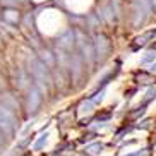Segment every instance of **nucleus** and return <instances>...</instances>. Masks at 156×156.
Here are the masks:
<instances>
[{"instance_id":"1a4fd4ad","label":"nucleus","mask_w":156,"mask_h":156,"mask_svg":"<svg viewBox=\"0 0 156 156\" xmlns=\"http://www.w3.org/2000/svg\"><path fill=\"white\" fill-rule=\"evenodd\" d=\"M101 149H103V146H101L100 142H96V144H93V146L87 147V153H91V154H100Z\"/></svg>"},{"instance_id":"9d476101","label":"nucleus","mask_w":156,"mask_h":156,"mask_svg":"<svg viewBox=\"0 0 156 156\" xmlns=\"http://www.w3.org/2000/svg\"><path fill=\"white\" fill-rule=\"evenodd\" d=\"M137 79H139V81H144V84L156 83V79H153L151 76H147V74H144V72H142V74H139V76H137Z\"/></svg>"},{"instance_id":"2eb2a0df","label":"nucleus","mask_w":156,"mask_h":156,"mask_svg":"<svg viewBox=\"0 0 156 156\" xmlns=\"http://www.w3.org/2000/svg\"><path fill=\"white\" fill-rule=\"evenodd\" d=\"M4 146V137H2V134H0V147Z\"/></svg>"},{"instance_id":"f3484780","label":"nucleus","mask_w":156,"mask_h":156,"mask_svg":"<svg viewBox=\"0 0 156 156\" xmlns=\"http://www.w3.org/2000/svg\"><path fill=\"white\" fill-rule=\"evenodd\" d=\"M153 2H154V5H156V0H153Z\"/></svg>"},{"instance_id":"423d86ee","label":"nucleus","mask_w":156,"mask_h":156,"mask_svg":"<svg viewBox=\"0 0 156 156\" xmlns=\"http://www.w3.org/2000/svg\"><path fill=\"white\" fill-rule=\"evenodd\" d=\"M4 19H5V21H9V23H12V24H17L19 12H17V10H14V9H7L4 12Z\"/></svg>"},{"instance_id":"f8f14e48","label":"nucleus","mask_w":156,"mask_h":156,"mask_svg":"<svg viewBox=\"0 0 156 156\" xmlns=\"http://www.w3.org/2000/svg\"><path fill=\"white\" fill-rule=\"evenodd\" d=\"M46 137H48V134H43V136H41V139H40V141H38L36 142V144H34V149H40V147H41L43 146V144H45V142H46Z\"/></svg>"},{"instance_id":"7ed1b4c3","label":"nucleus","mask_w":156,"mask_h":156,"mask_svg":"<svg viewBox=\"0 0 156 156\" xmlns=\"http://www.w3.org/2000/svg\"><path fill=\"white\" fill-rule=\"evenodd\" d=\"M94 46H96V55H98V58H105L106 53H108V50H110V41H108V38H106V36H103V34H98Z\"/></svg>"},{"instance_id":"f03ea898","label":"nucleus","mask_w":156,"mask_h":156,"mask_svg":"<svg viewBox=\"0 0 156 156\" xmlns=\"http://www.w3.org/2000/svg\"><path fill=\"white\" fill-rule=\"evenodd\" d=\"M33 74H34V79H36L38 86L45 89L46 87V70H45V64L40 62V60H33Z\"/></svg>"},{"instance_id":"4468645a","label":"nucleus","mask_w":156,"mask_h":156,"mask_svg":"<svg viewBox=\"0 0 156 156\" xmlns=\"http://www.w3.org/2000/svg\"><path fill=\"white\" fill-rule=\"evenodd\" d=\"M156 57V53H147V57L144 58V62H147V60H151V58H154Z\"/></svg>"},{"instance_id":"ddd939ff","label":"nucleus","mask_w":156,"mask_h":156,"mask_svg":"<svg viewBox=\"0 0 156 156\" xmlns=\"http://www.w3.org/2000/svg\"><path fill=\"white\" fill-rule=\"evenodd\" d=\"M103 94H105V91H100V93H98V94H94V98H93V103H100V101L101 100H103Z\"/></svg>"},{"instance_id":"9b49d317","label":"nucleus","mask_w":156,"mask_h":156,"mask_svg":"<svg viewBox=\"0 0 156 156\" xmlns=\"http://www.w3.org/2000/svg\"><path fill=\"white\" fill-rule=\"evenodd\" d=\"M41 55H43V62H46V65H51L53 64V58H51V55H50V51H41Z\"/></svg>"},{"instance_id":"39448f33","label":"nucleus","mask_w":156,"mask_h":156,"mask_svg":"<svg viewBox=\"0 0 156 156\" xmlns=\"http://www.w3.org/2000/svg\"><path fill=\"white\" fill-rule=\"evenodd\" d=\"M72 40H74V33H72V31H67L64 36L60 38L58 45H60V46H64V48H70V46H72V43H74Z\"/></svg>"},{"instance_id":"6e6552de","label":"nucleus","mask_w":156,"mask_h":156,"mask_svg":"<svg viewBox=\"0 0 156 156\" xmlns=\"http://www.w3.org/2000/svg\"><path fill=\"white\" fill-rule=\"evenodd\" d=\"M81 115H84V113H91V110H93V101H84L83 105H81Z\"/></svg>"},{"instance_id":"20e7f679","label":"nucleus","mask_w":156,"mask_h":156,"mask_svg":"<svg viewBox=\"0 0 156 156\" xmlns=\"http://www.w3.org/2000/svg\"><path fill=\"white\" fill-rule=\"evenodd\" d=\"M40 101H41L40 91L34 87V89H31V93H29V110H31V112H36V108L40 106Z\"/></svg>"},{"instance_id":"0eeeda50","label":"nucleus","mask_w":156,"mask_h":156,"mask_svg":"<svg viewBox=\"0 0 156 156\" xmlns=\"http://www.w3.org/2000/svg\"><path fill=\"white\" fill-rule=\"evenodd\" d=\"M153 34H154V33H146V34H142V36H139L137 40H136V45H137V46L146 45V43H147V40H149V38H151Z\"/></svg>"},{"instance_id":"f257e3e1","label":"nucleus","mask_w":156,"mask_h":156,"mask_svg":"<svg viewBox=\"0 0 156 156\" xmlns=\"http://www.w3.org/2000/svg\"><path fill=\"white\" fill-rule=\"evenodd\" d=\"M14 127H16V120L12 117V113L0 105V129L5 134H12L14 132Z\"/></svg>"},{"instance_id":"dca6fc26","label":"nucleus","mask_w":156,"mask_h":156,"mask_svg":"<svg viewBox=\"0 0 156 156\" xmlns=\"http://www.w3.org/2000/svg\"><path fill=\"white\" fill-rule=\"evenodd\" d=\"M153 70H156V64H153Z\"/></svg>"}]
</instances>
